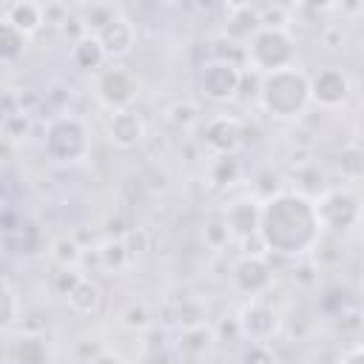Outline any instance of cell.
I'll list each match as a JSON object with an SVG mask.
<instances>
[{"instance_id":"1","label":"cell","mask_w":364,"mask_h":364,"mask_svg":"<svg viewBox=\"0 0 364 364\" xmlns=\"http://www.w3.org/2000/svg\"><path fill=\"white\" fill-rule=\"evenodd\" d=\"M321 239L324 228L313 196L296 188H282L273 196L262 199L259 242L264 250L284 259H304L316 253Z\"/></svg>"},{"instance_id":"2","label":"cell","mask_w":364,"mask_h":364,"mask_svg":"<svg viewBox=\"0 0 364 364\" xmlns=\"http://www.w3.org/2000/svg\"><path fill=\"white\" fill-rule=\"evenodd\" d=\"M259 108L279 122H296L307 114V108L313 105L310 100V74L299 65L264 74L259 82V97H256Z\"/></svg>"},{"instance_id":"3","label":"cell","mask_w":364,"mask_h":364,"mask_svg":"<svg viewBox=\"0 0 364 364\" xmlns=\"http://www.w3.org/2000/svg\"><path fill=\"white\" fill-rule=\"evenodd\" d=\"M43 151L57 165H77L91 154V131L80 117L60 114L43 131Z\"/></svg>"},{"instance_id":"4","label":"cell","mask_w":364,"mask_h":364,"mask_svg":"<svg viewBox=\"0 0 364 364\" xmlns=\"http://www.w3.org/2000/svg\"><path fill=\"white\" fill-rule=\"evenodd\" d=\"M245 65L256 74H273L296 65V37L290 28H262L245 46Z\"/></svg>"},{"instance_id":"5","label":"cell","mask_w":364,"mask_h":364,"mask_svg":"<svg viewBox=\"0 0 364 364\" xmlns=\"http://www.w3.org/2000/svg\"><path fill=\"white\" fill-rule=\"evenodd\" d=\"M313 199H316V210H318L321 228L330 236H341V233L353 230L364 219L361 193H355L353 188H324Z\"/></svg>"},{"instance_id":"6","label":"cell","mask_w":364,"mask_h":364,"mask_svg":"<svg viewBox=\"0 0 364 364\" xmlns=\"http://www.w3.org/2000/svg\"><path fill=\"white\" fill-rule=\"evenodd\" d=\"M94 97L111 114L114 111H128V108H134V102L139 97V77L128 65H114L111 63L94 77Z\"/></svg>"},{"instance_id":"7","label":"cell","mask_w":364,"mask_h":364,"mask_svg":"<svg viewBox=\"0 0 364 364\" xmlns=\"http://www.w3.org/2000/svg\"><path fill=\"white\" fill-rule=\"evenodd\" d=\"M242 74L245 71H242L239 63H230L225 57H213L196 74L199 94L210 102H230L242 91Z\"/></svg>"},{"instance_id":"8","label":"cell","mask_w":364,"mask_h":364,"mask_svg":"<svg viewBox=\"0 0 364 364\" xmlns=\"http://www.w3.org/2000/svg\"><path fill=\"white\" fill-rule=\"evenodd\" d=\"M230 284L247 299H262L273 287V264L264 253H242L230 267Z\"/></svg>"},{"instance_id":"9","label":"cell","mask_w":364,"mask_h":364,"mask_svg":"<svg viewBox=\"0 0 364 364\" xmlns=\"http://www.w3.org/2000/svg\"><path fill=\"white\" fill-rule=\"evenodd\" d=\"M350 94H353V82H350L344 68L324 65V68L310 74V100H313V105H318L324 111H336V108L347 105Z\"/></svg>"},{"instance_id":"10","label":"cell","mask_w":364,"mask_h":364,"mask_svg":"<svg viewBox=\"0 0 364 364\" xmlns=\"http://www.w3.org/2000/svg\"><path fill=\"white\" fill-rule=\"evenodd\" d=\"M233 321H236L239 336L247 341H256V344H267L279 333V313L262 299H247L239 307Z\"/></svg>"},{"instance_id":"11","label":"cell","mask_w":364,"mask_h":364,"mask_svg":"<svg viewBox=\"0 0 364 364\" xmlns=\"http://www.w3.org/2000/svg\"><path fill=\"white\" fill-rule=\"evenodd\" d=\"M202 142L216 156H233L245 145V125L233 114H216L202 125Z\"/></svg>"},{"instance_id":"12","label":"cell","mask_w":364,"mask_h":364,"mask_svg":"<svg viewBox=\"0 0 364 364\" xmlns=\"http://www.w3.org/2000/svg\"><path fill=\"white\" fill-rule=\"evenodd\" d=\"M105 134H108L111 145H117V148H122V151H131V148L142 145V139H145V134H148V125H145L142 114H136L134 108H128V111H114V114H108V119H105Z\"/></svg>"},{"instance_id":"13","label":"cell","mask_w":364,"mask_h":364,"mask_svg":"<svg viewBox=\"0 0 364 364\" xmlns=\"http://www.w3.org/2000/svg\"><path fill=\"white\" fill-rule=\"evenodd\" d=\"M262 31V11L256 3H230L225 9V37L236 46H247Z\"/></svg>"},{"instance_id":"14","label":"cell","mask_w":364,"mask_h":364,"mask_svg":"<svg viewBox=\"0 0 364 364\" xmlns=\"http://www.w3.org/2000/svg\"><path fill=\"white\" fill-rule=\"evenodd\" d=\"M225 219L233 230V239L247 242V239H259V219H262V199L259 196H242L236 202L228 205Z\"/></svg>"},{"instance_id":"15","label":"cell","mask_w":364,"mask_h":364,"mask_svg":"<svg viewBox=\"0 0 364 364\" xmlns=\"http://www.w3.org/2000/svg\"><path fill=\"white\" fill-rule=\"evenodd\" d=\"M97 40L105 48L108 60H119V57H125V54L134 51V46H136V28H134V23L125 14H119V17H114L111 23H105L97 31Z\"/></svg>"},{"instance_id":"16","label":"cell","mask_w":364,"mask_h":364,"mask_svg":"<svg viewBox=\"0 0 364 364\" xmlns=\"http://www.w3.org/2000/svg\"><path fill=\"white\" fill-rule=\"evenodd\" d=\"M3 23L14 26L17 31H23L26 37H34L43 26H46V11L40 3L34 0H14L3 9Z\"/></svg>"},{"instance_id":"17","label":"cell","mask_w":364,"mask_h":364,"mask_svg":"<svg viewBox=\"0 0 364 364\" xmlns=\"http://www.w3.org/2000/svg\"><path fill=\"white\" fill-rule=\"evenodd\" d=\"M11 358L14 364H48L51 358V347L48 338L43 333H17L11 341Z\"/></svg>"},{"instance_id":"18","label":"cell","mask_w":364,"mask_h":364,"mask_svg":"<svg viewBox=\"0 0 364 364\" xmlns=\"http://www.w3.org/2000/svg\"><path fill=\"white\" fill-rule=\"evenodd\" d=\"M216 347V330L210 324H199V327H188L179 333V355L199 361L205 355H210V350Z\"/></svg>"},{"instance_id":"19","label":"cell","mask_w":364,"mask_h":364,"mask_svg":"<svg viewBox=\"0 0 364 364\" xmlns=\"http://www.w3.org/2000/svg\"><path fill=\"white\" fill-rule=\"evenodd\" d=\"M105 60H108V54H105V48L100 46L97 34H85V37H80L77 43H71V63H74V68L100 74V71L105 68Z\"/></svg>"},{"instance_id":"20","label":"cell","mask_w":364,"mask_h":364,"mask_svg":"<svg viewBox=\"0 0 364 364\" xmlns=\"http://www.w3.org/2000/svg\"><path fill=\"white\" fill-rule=\"evenodd\" d=\"M94 253H97V267L105 270V273H111V276L114 273H122L131 264V259H134L122 236H108L105 242L97 245Z\"/></svg>"},{"instance_id":"21","label":"cell","mask_w":364,"mask_h":364,"mask_svg":"<svg viewBox=\"0 0 364 364\" xmlns=\"http://www.w3.org/2000/svg\"><path fill=\"white\" fill-rule=\"evenodd\" d=\"M48 256H51V262H54L60 270H77L80 262H82V256H85V247H82L74 236L60 233V236H54V239L48 242Z\"/></svg>"},{"instance_id":"22","label":"cell","mask_w":364,"mask_h":364,"mask_svg":"<svg viewBox=\"0 0 364 364\" xmlns=\"http://www.w3.org/2000/svg\"><path fill=\"white\" fill-rule=\"evenodd\" d=\"M65 301H68V307H71L74 313H80V316H94V313L100 310V304H102V290H100L97 282H91L88 276H82L80 284L65 296Z\"/></svg>"},{"instance_id":"23","label":"cell","mask_w":364,"mask_h":364,"mask_svg":"<svg viewBox=\"0 0 364 364\" xmlns=\"http://www.w3.org/2000/svg\"><path fill=\"white\" fill-rule=\"evenodd\" d=\"M336 171L341 173V179L358 182L364 179V145L361 142H350L336 154Z\"/></svg>"},{"instance_id":"24","label":"cell","mask_w":364,"mask_h":364,"mask_svg":"<svg viewBox=\"0 0 364 364\" xmlns=\"http://www.w3.org/2000/svg\"><path fill=\"white\" fill-rule=\"evenodd\" d=\"M117 324L122 330H128V333H145L154 324V316H151V310H148L145 301H136L134 299V301H128L125 307L117 310Z\"/></svg>"},{"instance_id":"25","label":"cell","mask_w":364,"mask_h":364,"mask_svg":"<svg viewBox=\"0 0 364 364\" xmlns=\"http://www.w3.org/2000/svg\"><path fill=\"white\" fill-rule=\"evenodd\" d=\"M202 239H205V245H208L210 250H225V247L233 242V230H230L225 213H213V216L205 219V225H202Z\"/></svg>"},{"instance_id":"26","label":"cell","mask_w":364,"mask_h":364,"mask_svg":"<svg viewBox=\"0 0 364 364\" xmlns=\"http://www.w3.org/2000/svg\"><path fill=\"white\" fill-rule=\"evenodd\" d=\"M77 17L82 20V26H85L88 34H97L105 23H111L114 17H119V9L111 6V3H91V6H82Z\"/></svg>"},{"instance_id":"27","label":"cell","mask_w":364,"mask_h":364,"mask_svg":"<svg viewBox=\"0 0 364 364\" xmlns=\"http://www.w3.org/2000/svg\"><path fill=\"white\" fill-rule=\"evenodd\" d=\"M26 46H28V37L23 31H17L14 26H9V23L0 20V57H3V63L20 60L23 51H26Z\"/></svg>"},{"instance_id":"28","label":"cell","mask_w":364,"mask_h":364,"mask_svg":"<svg viewBox=\"0 0 364 364\" xmlns=\"http://www.w3.org/2000/svg\"><path fill=\"white\" fill-rule=\"evenodd\" d=\"M20 318H23V299L17 287L6 279L3 282V333H11Z\"/></svg>"},{"instance_id":"29","label":"cell","mask_w":364,"mask_h":364,"mask_svg":"<svg viewBox=\"0 0 364 364\" xmlns=\"http://www.w3.org/2000/svg\"><path fill=\"white\" fill-rule=\"evenodd\" d=\"M165 122L173 125L176 131H188L191 125L199 122V105L191 102V100H182V102H173L168 111H165Z\"/></svg>"},{"instance_id":"30","label":"cell","mask_w":364,"mask_h":364,"mask_svg":"<svg viewBox=\"0 0 364 364\" xmlns=\"http://www.w3.org/2000/svg\"><path fill=\"white\" fill-rule=\"evenodd\" d=\"M205 318H208V307H205L199 299L188 296V299H182V301H179V307H176V324H179L182 330H188V327H199V324H208Z\"/></svg>"},{"instance_id":"31","label":"cell","mask_w":364,"mask_h":364,"mask_svg":"<svg viewBox=\"0 0 364 364\" xmlns=\"http://www.w3.org/2000/svg\"><path fill=\"white\" fill-rule=\"evenodd\" d=\"M239 176V162L233 156H216L213 165H210V179L213 185L225 188V185H233Z\"/></svg>"},{"instance_id":"32","label":"cell","mask_w":364,"mask_h":364,"mask_svg":"<svg viewBox=\"0 0 364 364\" xmlns=\"http://www.w3.org/2000/svg\"><path fill=\"white\" fill-rule=\"evenodd\" d=\"M259 11H262V28H290L293 23V9L287 6L273 3V6H259Z\"/></svg>"},{"instance_id":"33","label":"cell","mask_w":364,"mask_h":364,"mask_svg":"<svg viewBox=\"0 0 364 364\" xmlns=\"http://www.w3.org/2000/svg\"><path fill=\"white\" fill-rule=\"evenodd\" d=\"M239 364H276V355L267 344H256V341H247L239 353Z\"/></svg>"},{"instance_id":"34","label":"cell","mask_w":364,"mask_h":364,"mask_svg":"<svg viewBox=\"0 0 364 364\" xmlns=\"http://www.w3.org/2000/svg\"><path fill=\"white\" fill-rule=\"evenodd\" d=\"M80 279H82V273H77V270H57L54 273V279H51V284H54V290H57V296H68L77 284H80Z\"/></svg>"},{"instance_id":"35","label":"cell","mask_w":364,"mask_h":364,"mask_svg":"<svg viewBox=\"0 0 364 364\" xmlns=\"http://www.w3.org/2000/svg\"><path fill=\"white\" fill-rule=\"evenodd\" d=\"M43 11H46V26H60V28H63V26L68 23V17H71L68 9L60 6V3H46Z\"/></svg>"},{"instance_id":"36","label":"cell","mask_w":364,"mask_h":364,"mask_svg":"<svg viewBox=\"0 0 364 364\" xmlns=\"http://www.w3.org/2000/svg\"><path fill=\"white\" fill-rule=\"evenodd\" d=\"M125 245H128V250H131V256H136V253H142L145 247H148V236L142 233V230H125Z\"/></svg>"},{"instance_id":"37","label":"cell","mask_w":364,"mask_h":364,"mask_svg":"<svg viewBox=\"0 0 364 364\" xmlns=\"http://www.w3.org/2000/svg\"><path fill=\"white\" fill-rule=\"evenodd\" d=\"M85 364H128V361L114 350H97Z\"/></svg>"},{"instance_id":"38","label":"cell","mask_w":364,"mask_h":364,"mask_svg":"<svg viewBox=\"0 0 364 364\" xmlns=\"http://www.w3.org/2000/svg\"><path fill=\"white\" fill-rule=\"evenodd\" d=\"M336 364H364V344H355V347L344 350V353L336 358Z\"/></svg>"},{"instance_id":"39","label":"cell","mask_w":364,"mask_h":364,"mask_svg":"<svg viewBox=\"0 0 364 364\" xmlns=\"http://www.w3.org/2000/svg\"><path fill=\"white\" fill-rule=\"evenodd\" d=\"M358 287H361V293H364V267H361V273H358Z\"/></svg>"},{"instance_id":"40","label":"cell","mask_w":364,"mask_h":364,"mask_svg":"<svg viewBox=\"0 0 364 364\" xmlns=\"http://www.w3.org/2000/svg\"><path fill=\"white\" fill-rule=\"evenodd\" d=\"M361 145H364V117H361Z\"/></svg>"},{"instance_id":"41","label":"cell","mask_w":364,"mask_h":364,"mask_svg":"<svg viewBox=\"0 0 364 364\" xmlns=\"http://www.w3.org/2000/svg\"><path fill=\"white\" fill-rule=\"evenodd\" d=\"M361 205H364V193H361Z\"/></svg>"}]
</instances>
